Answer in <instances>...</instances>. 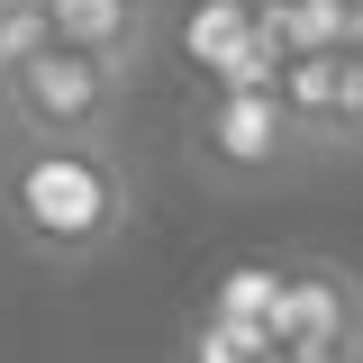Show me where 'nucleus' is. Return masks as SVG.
<instances>
[{"mask_svg":"<svg viewBox=\"0 0 363 363\" xmlns=\"http://www.w3.org/2000/svg\"><path fill=\"white\" fill-rule=\"evenodd\" d=\"M300 145H309V128L291 118L281 91H209V100L191 109V155L218 182H264V173H281Z\"/></svg>","mask_w":363,"mask_h":363,"instance_id":"nucleus-3","label":"nucleus"},{"mask_svg":"<svg viewBox=\"0 0 363 363\" xmlns=\"http://www.w3.org/2000/svg\"><path fill=\"white\" fill-rule=\"evenodd\" d=\"M281 272H291V264H227V272H218V291H209V318L264 327L272 300H281Z\"/></svg>","mask_w":363,"mask_h":363,"instance_id":"nucleus-7","label":"nucleus"},{"mask_svg":"<svg viewBox=\"0 0 363 363\" xmlns=\"http://www.w3.org/2000/svg\"><path fill=\"white\" fill-rule=\"evenodd\" d=\"M0 9H28V0H0Z\"/></svg>","mask_w":363,"mask_h":363,"instance_id":"nucleus-11","label":"nucleus"},{"mask_svg":"<svg viewBox=\"0 0 363 363\" xmlns=\"http://www.w3.org/2000/svg\"><path fill=\"white\" fill-rule=\"evenodd\" d=\"M191 363H281L264 327H236V318H200L191 327Z\"/></svg>","mask_w":363,"mask_h":363,"instance_id":"nucleus-8","label":"nucleus"},{"mask_svg":"<svg viewBox=\"0 0 363 363\" xmlns=\"http://www.w3.org/2000/svg\"><path fill=\"white\" fill-rule=\"evenodd\" d=\"M264 336L281 354H327V345H363V291L336 264H291L281 300H272Z\"/></svg>","mask_w":363,"mask_h":363,"instance_id":"nucleus-4","label":"nucleus"},{"mask_svg":"<svg viewBox=\"0 0 363 363\" xmlns=\"http://www.w3.org/2000/svg\"><path fill=\"white\" fill-rule=\"evenodd\" d=\"M136 227V173L109 136H9L0 145V236L55 272L100 264Z\"/></svg>","mask_w":363,"mask_h":363,"instance_id":"nucleus-1","label":"nucleus"},{"mask_svg":"<svg viewBox=\"0 0 363 363\" xmlns=\"http://www.w3.org/2000/svg\"><path fill=\"white\" fill-rule=\"evenodd\" d=\"M128 109V73L91 64L73 45H45L18 73H0V118L18 136H109Z\"/></svg>","mask_w":363,"mask_h":363,"instance_id":"nucleus-2","label":"nucleus"},{"mask_svg":"<svg viewBox=\"0 0 363 363\" xmlns=\"http://www.w3.org/2000/svg\"><path fill=\"white\" fill-rule=\"evenodd\" d=\"M281 363H363V345H327V354H281Z\"/></svg>","mask_w":363,"mask_h":363,"instance_id":"nucleus-10","label":"nucleus"},{"mask_svg":"<svg viewBox=\"0 0 363 363\" xmlns=\"http://www.w3.org/2000/svg\"><path fill=\"white\" fill-rule=\"evenodd\" d=\"M281 100L309 136H345L363 128V45H318L281 64Z\"/></svg>","mask_w":363,"mask_h":363,"instance_id":"nucleus-5","label":"nucleus"},{"mask_svg":"<svg viewBox=\"0 0 363 363\" xmlns=\"http://www.w3.org/2000/svg\"><path fill=\"white\" fill-rule=\"evenodd\" d=\"M45 9L37 0H28V9H0V73H18V64H28V55H45Z\"/></svg>","mask_w":363,"mask_h":363,"instance_id":"nucleus-9","label":"nucleus"},{"mask_svg":"<svg viewBox=\"0 0 363 363\" xmlns=\"http://www.w3.org/2000/svg\"><path fill=\"white\" fill-rule=\"evenodd\" d=\"M0 145H9V136H0Z\"/></svg>","mask_w":363,"mask_h":363,"instance_id":"nucleus-12","label":"nucleus"},{"mask_svg":"<svg viewBox=\"0 0 363 363\" xmlns=\"http://www.w3.org/2000/svg\"><path fill=\"white\" fill-rule=\"evenodd\" d=\"M37 9H45L55 45H73L91 64H118V73H136V55L155 37V0H37Z\"/></svg>","mask_w":363,"mask_h":363,"instance_id":"nucleus-6","label":"nucleus"}]
</instances>
